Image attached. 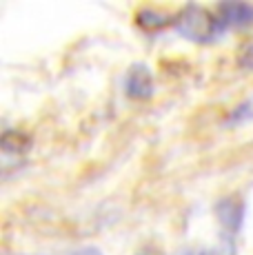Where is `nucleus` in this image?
I'll return each mask as SVG.
<instances>
[{"label": "nucleus", "mask_w": 253, "mask_h": 255, "mask_svg": "<svg viewBox=\"0 0 253 255\" xmlns=\"http://www.w3.org/2000/svg\"><path fill=\"white\" fill-rule=\"evenodd\" d=\"M176 29L184 38L196 42H209L225 29L220 22L218 13L207 11L204 7H196V4H187L176 18Z\"/></svg>", "instance_id": "nucleus-1"}, {"label": "nucleus", "mask_w": 253, "mask_h": 255, "mask_svg": "<svg viewBox=\"0 0 253 255\" xmlns=\"http://www.w3.org/2000/svg\"><path fill=\"white\" fill-rule=\"evenodd\" d=\"M126 93L131 98H138V100L149 98L153 93V78L147 67L138 65L129 71V76H126Z\"/></svg>", "instance_id": "nucleus-2"}, {"label": "nucleus", "mask_w": 253, "mask_h": 255, "mask_svg": "<svg viewBox=\"0 0 253 255\" xmlns=\"http://www.w3.org/2000/svg\"><path fill=\"white\" fill-rule=\"evenodd\" d=\"M216 13L225 27H229V24L253 22V4H247V2H225L218 7Z\"/></svg>", "instance_id": "nucleus-3"}, {"label": "nucleus", "mask_w": 253, "mask_h": 255, "mask_svg": "<svg viewBox=\"0 0 253 255\" xmlns=\"http://www.w3.org/2000/svg\"><path fill=\"white\" fill-rule=\"evenodd\" d=\"M69 255H102L98 249H94V247H87V249H78V251L74 253H69Z\"/></svg>", "instance_id": "nucleus-4"}, {"label": "nucleus", "mask_w": 253, "mask_h": 255, "mask_svg": "<svg viewBox=\"0 0 253 255\" xmlns=\"http://www.w3.org/2000/svg\"><path fill=\"white\" fill-rule=\"evenodd\" d=\"M202 255H227V253H220V251H216V249H213V251H204Z\"/></svg>", "instance_id": "nucleus-5"}, {"label": "nucleus", "mask_w": 253, "mask_h": 255, "mask_svg": "<svg viewBox=\"0 0 253 255\" xmlns=\"http://www.w3.org/2000/svg\"><path fill=\"white\" fill-rule=\"evenodd\" d=\"M176 255H191V253H176Z\"/></svg>", "instance_id": "nucleus-6"}]
</instances>
